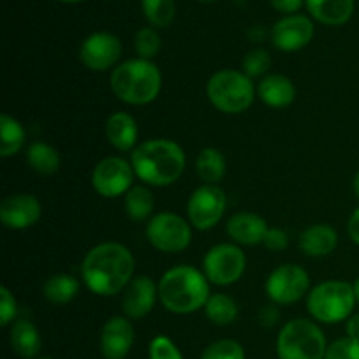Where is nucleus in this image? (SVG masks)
<instances>
[{
  "label": "nucleus",
  "mask_w": 359,
  "mask_h": 359,
  "mask_svg": "<svg viewBox=\"0 0 359 359\" xmlns=\"http://www.w3.org/2000/svg\"><path fill=\"white\" fill-rule=\"evenodd\" d=\"M133 272V255L119 242H102L91 248L81 266L84 284L98 297H114L123 293L132 283Z\"/></svg>",
  "instance_id": "1"
},
{
  "label": "nucleus",
  "mask_w": 359,
  "mask_h": 359,
  "mask_svg": "<svg viewBox=\"0 0 359 359\" xmlns=\"http://www.w3.org/2000/svg\"><path fill=\"white\" fill-rule=\"evenodd\" d=\"M135 177L146 186L165 188L179 181L186 168V154L177 142L151 139L140 142L130 158Z\"/></svg>",
  "instance_id": "2"
},
{
  "label": "nucleus",
  "mask_w": 359,
  "mask_h": 359,
  "mask_svg": "<svg viewBox=\"0 0 359 359\" xmlns=\"http://www.w3.org/2000/svg\"><path fill=\"white\" fill-rule=\"evenodd\" d=\"M205 273L191 265L168 269L158 283V298L172 314H193L205 307L210 287Z\"/></svg>",
  "instance_id": "3"
},
{
  "label": "nucleus",
  "mask_w": 359,
  "mask_h": 359,
  "mask_svg": "<svg viewBox=\"0 0 359 359\" xmlns=\"http://www.w3.org/2000/svg\"><path fill=\"white\" fill-rule=\"evenodd\" d=\"M111 90L125 104L147 105L160 95L161 72L151 60H126L112 70Z\"/></svg>",
  "instance_id": "4"
},
{
  "label": "nucleus",
  "mask_w": 359,
  "mask_h": 359,
  "mask_svg": "<svg viewBox=\"0 0 359 359\" xmlns=\"http://www.w3.org/2000/svg\"><path fill=\"white\" fill-rule=\"evenodd\" d=\"M207 98L224 114H241L248 111L256 97L251 77L233 69H223L207 81Z\"/></svg>",
  "instance_id": "5"
},
{
  "label": "nucleus",
  "mask_w": 359,
  "mask_h": 359,
  "mask_svg": "<svg viewBox=\"0 0 359 359\" xmlns=\"http://www.w3.org/2000/svg\"><path fill=\"white\" fill-rule=\"evenodd\" d=\"M356 305L353 284L344 280H325L309 291L307 311L323 325L347 321Z\"/></svg>",
  "instance_id": "6"
},
{
  "label": "nucleus",
  "mask_w": 359,
  "mask_h": 359,
  "mask_svg": "<svg viewBox=\"0 0 359 359\" xmlns=\"http://www.w3.org/2000/svg\"><path fill=\"white\" fill-rule=\"evenodd\" d=\"M326 337L314 321L298 318L287 321L277 337L279 359H325Z\"/></svg>",
  "instance_id": "7"
},
{
  "label": "nucleus",
  "mask_w": 359,
  "mask_h": 359,
  "mask_svg": "<svg viewBox=\"0 0 359 359\" xmlns=\"http://www.w3.org/2000/svg\"><path fill=\"white\" fill-rule=\"evenodd\" d=\"M146 237L154 249L165 255H177L191 244V224L174 212H160L147 223Z\"/></svg>",
  "instance_id": "8"
},
{
  "label": "nucleus",
  "mask_w": 359,
  "mask_h": 359,
  "mask_svg": "<svg viewBox=\"0 0 359 359\" xmlns=\"http://www.w3.org/2000/svg\"><path fill=\"white\" fill-rule=\"evenodd\" d=\"M244 251L235 244H217L203 256V273L216 286H231L245 272Z\"/></svg>",
  "instance_id": "9"
},
{
  "label": "nucleus",
  "mask_w": 359,
  "mask_h": 359,
  "mask_svg": "<svg viewBox=\"0 0 359 359\" xmlns=\"http://www.w3.org/2000/svg\"><path fill=\"white\" fill-rule=\"evenodd\" d=\"M311 287V276L300 265L286 263L273 270L265 283V291L276 305H291L302 300Z\"/></svg>",
  "instance_id": "10"
},
{
  "label": "nucleus",
  "mask_w": 359,
  "mask_h": 359,
  "mask_svg": "<svg viewBox=\"0 0 359 359\" xmlns=\"http://www.w3.org/2000/svg\"><path fill=\"white\" fill-rule=\"evenodd\" d=\"M135 172L130 161L119 156H107L95 165L91 186L104 198H118L133 188Z\"/></svg>",
  "instance_id": "11"
},
{
  "label": "nucleus",
  "mask_w": 359,
  "mask_h": 359,
  "mask_svg": "<svg viewBox=\"0 0 359 359\" xmlns=\"http://www.w3.org/2000/svg\"><path fill=\"white\" fill-rule=\"evenodd\" d=\"M226 210V195L217 184H203L191 193L188 200V221L196 230L216 226Z\"/></svg>",
  "instance_id": "12"
},
{
  "label": "nucleus",
  "mask_w": 359,
  "mask_h": 359,
  "mask_svg": "<svg viewBox=\"0 0 359 359\" xmlns=\"http://www.w3.org/2000/svg\"><path fill=\"white\" fill-rule=\"evenodd\" d=\"M123 53L121 41L118 35L111 32H95L88 35L79 48V58L84 67L93 72H105V70L118 67Z\"/></svg>",
  "instance_id": "13"
},
{
  "label": "nucleus",
  "mask_w": 359,
  "mask_h": 359,
  "mask_svg": "<svg viewBox=\"0 0 359 359\" xmlns=\"http://www.w3.org/2000/svg\"><path fill=\"white\" fill-rule=\"evenodd\" d=\"M314 37V23L304 14H290L277 21L270 32L272 44L279 51L291 53L304 49Z\"/></svg>",
  "instance_id": "14"
},
{
  "label": "nucleus",
  "mask_w": 359,
  "mask_h": 359,
  "mask_svg": "<svg viewBox=\"0 0 359 359\" xmlns=\"http://www.w3.org/2000/svg\"><path fill=\"white\" fill-rule=\"evenodd\" d=\"M42 216V205L37 196L30 193H18L2 200L0 219L9 230H27L32 228Z\"/></svg>",
  "instance_id": "15"
},
{
  "label": "nucleus",
  "mask_w": 359,
  "mask_h": 359,
  "mask_svg": "<svg viewBox=\"0 0 359 359\" xmlns=\"http://www.w3.org/2000/svg\"><path fill=\"white\" fill-rule=\"evenodd\" d=\"M158 298V286L149 276L133 277L123 291V314L128 319H142L153 311Z\"/></svg>",
  "instance_id": "16"
},
{
  "label": "nucleus",
  "mask_w": 359,
  "mask_h": 359,
  "mask_svg": "<svg viewBox=\"0 0 359 359\" xmlns=\"http://www.w3.org/2000/svg\"><path fill=\"white\" fill-rule=\"evenodd\" d=\"M135 342V330L128 318L116 316L104 325L100 333V351L105 359H125Z\"/></svg>",
  "instance_id": "17"
},
{
  "label": "nucleus",
  "mask_w": 359,
  "mask_h": 359,
  "mask_svg": "<svg viewBox=\"0 0 359 359\" xmlns=\"http://www.w3.org/2000/svg\"><path fill=\"white\" fill-rule=\"evenodd\" d=\"M231 241L241 245H256L265 241L269 224L262 216L252 212H237L226 223Z\"/></svg>",
  "instance_id": "18"
},
{
  "label": "nucleus",
  "mask_w": 359,
  "mask_h": 359,
  "mask_svg": "<svg viewBox=\"0 0 359 359\" xmlns=\"http://www.w3.org/2000/svg\"><path fill=\"white\" fill-rule=\"evenodd\" d=\"M300 249L305 256L311 258H323L332 255L339 245V233L333 226L325 223H318L309 226L300 235Z\"/></svg>",
  "instance_id": "19"
},
{
  "label": "nucleus",
  "mask_w": 359,
  "mask_h": 359,
  "mask_svg": "<svg viewBox=\"0 0 359 359\" xmlns=\"http://www.w3.org/2000/svg\"><path fill=\"white\" fill-rule=\"evenodd\" d=\"M258 97L269 107H287L297 98V88L290 77L283 74H266L258 84Z\"/></svg>",
  "instance_id": "20"
},
{
  "label": "nucleus",
  "mask_w": 359,
  "mask_h": 359,
  "mask_svg": "<svg viewBox=\"0 0 359 359\" xmlns=\"http://www.w3.org/2000/svg\"><path fill=\"white\" fill-rule=\"evenodd\" d=\"M105 135L118 151H133L139 139V126L128 112H114L105 123Z\"/></svg>",
  "instance_id": "21"
},
{
  "label": "nucleus",
  "mask_w": 359,
  "mask_h": 359,
  "mask_svg": "<svg viewBox=\"0 0 359 359\" xmlns=\"http://www.w3.org/2000/svg\"><path fill=\"white\" fill-rule=\"evenodd\" d=\"M309 13L328 27L346 25L354 14V0H305Z\"/></svg>",
  "instance_id": "22"
},
{
  "label": "nucleus",
  "mask_w": 359,
  "mask_h": 359,
  "mask_svg": "<svg viewBox=\"0 0 359 359\" xmlns=\"http://www.w3.org/2000/svg\"><path fill=\"white\" fill-rule=\"evenodd\" d=\"M9 342L14 353L23 359H34L41 353V333L35 325L27 319H18L13 323L9 333Z\"/></svg>",
  "instance_id": "23"
},
{
  "label": "nucleus",
  "mask_w": 359,
  "mask_h": 359,
  "mask_svg": "<svg viewBox=\"0 0 359 359\" xmlns=\"http://www.w3.org/2000/svg\"><path fill=\"white\" fill-rule=\"evenodd\" d=\"M79 280L69 273H56L44 283L42 294L53 305H65L79 293Z\"/></svg>",
  "instance_id": "24"
},
{
  "label": "nucleus",
  "mask_w": 359,
  "mask_h": 359,
  "mask_svg": "<svg viewBox=\"0 0 359 359\" xmlns=\"http://www.w3.org/2000/svg\"><path fill=\"white\" fill-rule=\"evenodd\" d=\"M195 168L205 184H217L226 174V160L216 147H203L196 156Z\"/></svg>",
  "instance_id": "25"
},
{
  "label": "nucleus",
  "mask_w": 359,
  "mask_h": 359,
  "mask_svg": "<svg viewBox=\"0 0 359 359\" xmlns=\"http://www.w3.org/2000/svg\"><path fill=\"white\" fill-rule=\"evenodd\" d=\"M125 212L135 223H142L153 216L154 195L146 184L133 186L125 195Z\"/></svg>",
  "instance_id": "26"
},
{
  "label": "nucleus",
  "mask_w": 359,
  "mask_h": 359,
  "mask_svg": "<svg viewBox=\"0 0 359 359\" xmlns=\"http://www.w3.org/2000/svg\"><path fill=\"white\" fill-rule=\"evenodd\" d=\"M27 139L23 125L13 116L4 112L0 116V156L11 158L21 151Z\"/></svg>",
  "instance_id": "27"
},
{
  "label": "nucleus",
  "mask_w": 359,
  "mask_h": 359,
  "mask_svg": "<svg viewBox=\"0 0 359 359\" xmlns=\"http://www.w3.org/2000/svg\"><path fill=\"white\" fill-rule=\"evenodd\" d=\"M27 161L39 175H53L60 168V154L51 144L34 142L27 149Z\"/></svg>",
  "instance_id": "28"
},
{
  "label": "nucleus",
  "mask_w": 359,
  "mask_h": 359,
  "mask_svg": "<svg viewBox=\"0 0 359 359\" xmlns=\"http://www.w3.org/2000/svg\"><path fill=\"white\" fill-rule=\"evenodd\" d=\"M207 319L217 326H228L237 319L238 305L231 297L224 293L210 294L209 302L203 307Z\"/></svg>",
  "instance_id": "29"
},
{
  "label": "nucleus",
  "mask_w": 359,
  "mask_h": 359,
  "mask_svg": "<svg viewBox=\"0 0 359 359\" xmlns=\"http://www.w3.org/2000/svg\"><path fill=\"white\" fill-rule=\"evenodd\" d=\"M142 13L151 27L165 28L174 21L175 2L174 0H142Z\"/></svg>",
  "instance_id": "30"
},
{
  "label": "nucleus",
  "mask_w": 359,
  "mask_h": 359,
  "mask_svg": "<svg viewBox=\"0 0 359 359\" xmlns=\"http://www.w3.org/2000/svg\"><path fill=\"white\" fill-rule=\"evenodd\" d=\"M133 46H135V53L139 58L151 60L160 53L161 39L153 27H144L135 34Z\"/></svg>",
  "instance_id": "31"
},
{
  "label": "nucleus",
  "mask_w": 359,
  "mask_h": 359,
  "mask_svg": "<svg viewBox=\"0 0 359 359\" xmlns=\"http://www.w3.org/2000/svg\"><path fill=\"white\" fill-rule=\"evenodd\" d=\"M200 359H245V353L241 344L231 339H224L207 346Z\"/></svg>",
  "instance_id": "32"
},
{
  "label": "nucleus",
  "mask_w": 359,
  "mask_h": 359,
  "mask_svg": "<svg viewBox=\"0 0 359 359\" xmlns=\"http://www.w3.org/2000/svg\"><path fill=\"white\" fill-rule=\"evenodd\" d=\"M272 65V60L266 49H251L248 55L244 56V62H242V69L248 77H259L266 72Z\"/></svg>",
  "instance_id": "33"
},
{
  "label": "nucleus",
  "mask_w": 359,
  "mask_h": 359,
  "mask_svg": "<svg viewBox=\"0 0 359 359\" xmlns=\"http://www.w3.org/2000/svg\"><path fill=\"white\" fill-rule=\"evenodd\" d=\"M149 359H184L168 337L158 335L149 344Z\"/></svg>",
  "instance_id": "34"
},
{
  "label": "nucleus",
  "mask_w": 359,
  "mask_h": 359,
  "mask_svg": "<svg viewBox=\"0 0 359 359\" xmlns=\"http://www.w3.org/2000/svg\"><path fill=\"white\" fill-rule=\"evenodd\" d=\"M325 359H359V340L349 337L335 340L326 351Z\"/></svg>",
  "instance_id": "35"
},
{
  "label": "nucleus",
  "mask_w": 359,
  "mask_h": 359,
  "mask_svg": "<svg viewBox=\"0 0 359 359\" xmlns=\"http://www.w3.org/2000/svg\"><path fill=\"white\" fill-rule=\"evenodd\" d=\"M18 304L14 294L11 293L9 287L2 286L0 287V325L9 326L13 319L16 318Z\"/></svg>",
  "instance_id": "36"
},
{
  "label": "nucleus",
  "mask_w": 359,
  "mask_h": 359,
  "mask_svg": "<svg viewBox=\"0 0 359 359\" xmlns=\"http://www.w3.org/2000/svg\"><path fill=\"white\" fill-rule=\"evenodd\" d=\"M263 244H265L266 249H270V251L279 252L287 249V245H290V237H287L286 231L280 230V228H269Z\"/></svg>",
  "instance_id": "37"
},
{
  "label": "nucleus",
  "mask_w": 359,
  "mask_h": 359,
  "mask_svg": "<svg viewBox=\"0 0 359 359\" xmlns=\"http://www.w3.org/2000/svg\"><path fill=\"white\" fill-rule=\"evenodd\" d=\"M279 316L280 312L276 304L265 305V307H262V311L258 312V321L263 328H272V326H276L277 321H279Z\"/></svg>",
  "instance_id": "38"
},
{
  "label": "nucleus",
  "mask_w": 359,
  "mask_h": 359,
  "mask_svg": "<svg viewBox=\"0 0 359 359\" xmlns=\"http://www.w3.org/2000/svg\"><path fill=\"white\" fill-rule=\"evenodd\" d=\"M270 4L276 11L290 16V14H297V11L304 6L305 0H270Z\"/></svg>",
  "instance_id": "39"
},
{
  "label": "nucleus",
  "mask_w": 359,
  "mask_h": 359,
  "mask_svg": "<svg viewBox=\"0 0 359 359\" xmlns=\"http://www.w3.org/2000/svg\"><path fill=\"white\" fill-rule=\"evenodd\" d=\"M347 233H349L351 241L359 245V207L351 214L349 223H347Z\"/></svg>",
  "instance_id": "40"
},
{
  "label": "nucleus",
  "mask_w": 359,
  "mask_h": 359,
  "mask_svg": "<svg viewBox=\"0 0 359 359\" xmlns=\"http://www.w3.org/2000/svg\"><path fill=\"white\" fill-rule=\"evenodd\" d=\"M346 333L349 339L359 340V314L351 316L346 321Z\"/></svg>",
  "instance_id": "41"
},
{
  "label": "nucleus",
  "mask_w": 359,
  "mask_h": 359,
  "mask_svg": "<svg viewBox=\"0 0 359 359\" xmlns=\"http://www.w3.org/2000/svg\"><path fill=\"white\" fill-rule=\"evenodd\" d=\"M353 191H354V195H356L358 198H359V170L356 172V174H354V179H353Z\"/></svg>",
  "instance_id": "42"
},
{
  "label": "nucleus",
  "mask_w": 359,
  "mask_h": 359,
  "mask_svg": "<svg viewBox=\"0 0 359 359\" xmlns=\"http://www.w3.org/2000/svg\"><path fill=\"white\" fill-rule=\"evenodd\" d=\"M353 287H354V294H356V302L359 304V277H358L356 280H354Z\"/></svg>",
  "instance_id": "43"
},
{
  "label": "nucleus",
  "mask_w": 359,
  "mask_h": 359,
  "mask_svg": "<svg viewBox=\"0 0 359 359\" xmlns=\"http://www.w3.org/2000/svg\"><path fill=\"white\" fill-rule=\"evenodd\" d=\"M58 2H63V4H77V2H84V0H58Z\"/></svg>",
  "instance_id": "44"
},
{
  "label": "nucleus",
  "mask_w": 359,
  "mask_h": 359,
  "mask_svg": "<svg viewBox=\"0 0 359 359\" xmlns=\"http://www.w3.org/2000/svg\"><path fill=\"white\" fill-rule=\"evenodd\" d=\"M196 2H202V4H212V2H216V0H196Z\"/></svg>",
  "instance_id": "45"
},
{
  "label": "nucleus",
  "mask_w": 359,
  "mask_h": 359,
  "mask_svg": "<svg viewBox=\"0 0 359 359\" xmlns=\"http://www.w3.org/2000/svg\"><path fill=\"white\" fill-rule=\"evenodd\" d=\"M41 359H53V358H41Z\"/></svg>",
  "instance_id": "46"
}]
</instances>
